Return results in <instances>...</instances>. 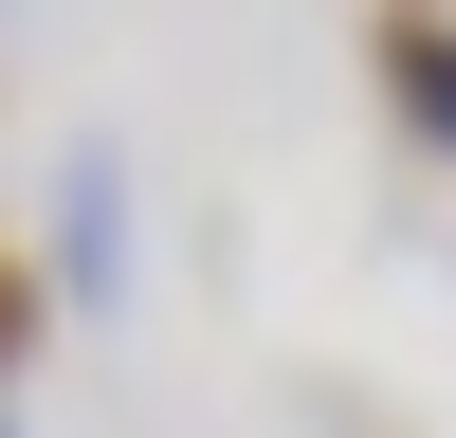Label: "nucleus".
Returning a JSON list of instances; mask_svg holds the SVG:
<instances>
[{"mask_svg":"<svg viewBox=\"0 0 456 438\" xmlns=\"http://www.w3.org/2000/svg\"><path fill=\"white\" fill-rule=\"evenodd\" d=\"M37 311H55V274H37V256H0V402H19V365H37Z\"/></svg>","mask_w":456,"mask_h":438,"instance_id":"nucleus-3","label":"nucleus"},{"mask_svg":"<svg viewBox=\"0 0 456 438\" xmlns=\"http://www.w3.org/2000/svg\"><path fill=\"white\" fill-rule=\"evenodd\" d=\"M55 292H128V165L110 146L55 165Z\"/></svg>","mask_w":456,"mask_h":438,"instance_id":"nucleus-1","label":"nucleus"},{"mask_svg":"<svg viewBox=\"0 0 456 438\" xmlns=\"http://www.w3.org/2000/svg\"><path fill=\"white\" fill-rule=\"evenodd\" d=\"M365 36H384V110L420 146H456V0H384Z\"/></svg>","mask_w":456,"mask_h":438,"instance_id":"nucleus-2","label":"nucleus"},{"mask_svg":"<svg viewBox=\"0 0 456 438\" xmlns=\"http://www.w3.org/2000/svg\"><path fill=\"white\" fill-rule=\"evenodd\" d=\"M0 438H19V402H0Z\"/></svg>","mask_w":456,"mask_h":438,"instance_id":"nucleus-4","label":"nucleus"}]
</instances>
